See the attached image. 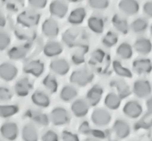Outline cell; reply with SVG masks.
I'll return each instance as SVG.
<instances>
[{"mask_svg": "<svg viewBox=\"0 0 152 141\" xmlns=\"http://www.w3.org/2000/svg\"><path fill=\"white\" fill-rule=\"evenodd\" d=\"M94 75L90 71L81 70L74 72L70 77L72 83L79 86H86L92 81Z\"/></svg>", "mask_w": 152, "mask_h": 141, "instance_id": "3957f363", "label": "cell"}, {"mask_svg": "<svg viewBox=\"0 0 152 141\" xmlns=\"http://www.w3.org/2000/svg\"><path fill=\"white\" fill-rule=\"evenodd\" d=\"M68 1H72V2H77V1H81V0H68Z\"/></svg>", "mask_w": 152, "mask_h": 141, "instance_id": "db71d44e", "label": "cell"}, {"mask_svg": "<svg viewBox=\"0 0 152 141\" xmlns=\"http://www.w3.org/2000/svg\"><path fill=\"white\" fill-rule=\"evenodd\" d=\"M112 23L114 26L116 28L117 30L119 32H122V33L126 34L129 30V26H128V23L127 21L125 19L121 17L119 15H115L113 18Z\"/></svg>", "mask_w": 152, "mask_h": 141, "instance_id": "f546056e", "label": "cell"}, {"mask_svg": "<svg viewBox=\"0 0 152 141\" xmlns=\"http://www.w3.org/2000/svg\"><path fill=\"white\" fill-rule=\"evenodd\" d=\"M89 5L95 9H104L109 5V0H88Z\"/></svg>", "mask_w": 152, "mask_h": 141, "instance_id": "60d3db41", "label": "cell"}, {"mask_svg": "<svg viewBox=\"0 0 152 141\" xmlns=\"http://www.w3.org/2000/svg\"><path fill=\"white\" fill-rule=\"evenodd\" d=\"M26 116L30 119L41 126H45L49 123V118L46 115L42 112L34 111V110H29L26 112Z\"/></svg>", "mask_w": 152, "mask_h": 141, "instance_id": "44dd1931", "label": "cell"}, {"mask_svg": "<svg viewBox=\"0 0 152 141\" xmlns=\"http://www.w3.org/2000/svg\"><path fill=\"white\" fill-rule=\"evenodd\" d=\"M21 136L23 141H38L37 132L32 125H25L22 129Z\"/></svg>", "mask_w": 152, "mask_h": 141, "instance_id": "d4e9b609", "label": "cell"}, {"mask_svg": "<svg viewBox=\"0 0 152 141\" xmlns=\"http://www.w3.org/2000/svg\"><path fill=\"white\" fill-rule=\"evenodd\" d=\"M77 94V92L75 88H74L72 86H65L62 89L61 92L60 96L63 101H69L72 100L74 98H75Z\"/></svg>", "mask_w": 152, "mask_h": 141, "instance_id": "836d02e7", "label": "cell"}, {"mask_svg": "<svg viewBox=\"0 0 152 141\" xmlns=\"http://www.w3.org/2000/svg\"><path fill=\"white\" fill-rule=\"evenodd\" d=\"M50 11L54 16L62 18L68 12V6L61 0H55L50 6Z\"/></svg>", "mask_w": 152, "mask_h": 141, "instance_id": "8fae6325", "label": "cell"}, {"mask_svg": "<svg viewBox=\"0 0 152 141\" xmlns=\"http://www.w3.org/2000/svg\"><path fill=\"white\" fill-rule=\"evenodd\" d=\"M50 69L58 75H65L68 72L69 66L65 59H56L50 63Z\"/></svg>", "mask_w": 152, "mask_h": 141, "instance_id": "9a60e30c", "label": "cell"}, {"mask_svg": "<svg viewBox=\"0 0 152 141\" xmlns=\"http://www.w3.org/2000/svg\"><path fill=\"white\" fill-rule=\"evenodd\" d=\"M10 43V36L6 32L0 31V50H4L7 48Z\"/></svg>", "mask_w": 152, "mask_h": 141, "instance_id": "b9f144b4", "label": "cell"}, {"mask_svg": "<svg viewBox=\"0 0 152 141\" xmlns=\"http://www.w3.org/2000/svg\"><path fill=\"white\" fill-rule=\"evenodd\" d=\"M29 50V47L27 45H18L12 47L8 51V55L10 58L13 60L22 59L27 55L28 52Z\"/></svg>", "mask_w": 152, "mask_h": 141, "instance_id": "ffe728a7", "label": "cell"}, {"mask_svg": "<svg viewBox=\"0 0 152 141\" xmlns=\"http://www.w3.org/2000/svg\"><path fill=\"white\" fill-rule=\"evenodd\" d=\"M103 89L99 85H94L89 90L87 94V101L88 103L92 106L96 105L99 103L102 95H103Z\"/></svg>", "mask_w": 152, "mask_h": 141, "instance_id": "5bb4252c", "label": "cell"}, {"mask_svg": "<svg viewBox=\"0 0 152 141\" xmlns=\"http://www.w3.org/2000/svg\"><path fill=\"white\" fill-rule=\"evenodd\" d=\"M0 141H1V140H0Z\"/></svg>", "mask_w": 152, "mask_h": 141, "instance_id": "11a10c76", "label": "cell"}, {"mask_svg": "<svg viewBox=\"0 0 152 141\" xmlns=\"http://www.w3.org/2000/svg\"><path fill=\"white\" fill-rule=\"evenodd\" d=\"M63 51V47L59 43L56 42H48L43 48V53L47 56H55L60 55Z\"/></svg>", "mask_w": 152, "mask_h": 141, "instance_id": "603a6c76", "label": "cell"}, {"mask_svg": "<svg viewBox=\"0 0 152 141\" xmlns=\"http://www.w3.org/2000/svg\"><path fill=\"white\" fill-rule=\"evenodd\" d=\"M134 71L139 75L149 73L151 71V63L149 59H138L133 63Z\"/></svg>", "mask_w": 152, "mask_h": 141, "instance_id": "d6986e66", "label": "cell"}, {"mask_svg": "<svg viewBox=\"0 0 152 141\" xmlns=\"http://www.w3.org/2000/svg\"><path fill=\"white\" fill-rule=\"evenodd\" d=\"M114 131L119 138H125L129 136L130 133L129 125L123 120H117L114 123Z\"/></svg>", "mask_w": 152, "mask_h": 141, "instance_id": "ac0fdd59", "label": "cell"}, {"mask_svg": "<svg viewBox=\"0 0 152 141\" xmlns=\"http://www.w3.org/2000/svg\"><path fill=\"white\" fill-rule=\"evenodd\" d=\"M0 133L6 140L12 141L17 138L19 129L16 123L12 122H6L4 123L0 128Z\"/></svg>", "mask_w": 152, "mask_h": 141, "instance_id": "277c9868", "label": "cell"}, {"mask_svg": "<svg viewBox=\"0 0 152 141\" xmlns=\"http://www.w3.org/2000/svg\"><path fill=\"white\" fill-rule=\"evenodd\" d=\"M134 48L139 54L146 55L151 51V43L149 39L140 38L134 43Z\"/></svg>", "mask_w": 152, "mask_h": 141, "instance_id": "cb8c5ba5", "label": "cell"}, {"mask_svg": "<svg viewBox=\"0 0 152 141\" xmlns=\"http://www.w3.org/2000/svg\"><path fill=\"white\" fill-rule=\"evenodd\" d=\"M19 107L17 105H0V117L6 118L17 114Z\"/></svg>", "mask_w": 152, "mask_h": 141, "instance_id": "d6a6232c", "label": "cell"}, {"mask_svg": "<svg viewBox=\"0 0 152 141\" xmlns=\"http://www.w3.org/2000/svg\"><path fill=\"white\" fill-rule=\"evenodd\" d=\"M40 15L31 10L21 12L17 17V22L26 28H31L37 25L39 21Z\"/></svg>", "mask_w": 152, "mask_h": 141, "instance_id": "7a4b0ae2", "label": "cell"}, {"mask_svg": "<svg viewBox=\"0 0 152 141\" xmlns=\"http://www.w3.org/2000/svg\"><path fill=\"white\" fill-rule=\"evenodd\" d=\"M88 26L91 30L95 33L99 34L103 32L104 29V22L101 17L93 16L88 20Z\"/></svg>", "mask_w": 152, "mask_h": 141, "instance_id": "4316f807", "label": "cell"}, {"mask_svg": "<svg viewBox=\"0 0 152 141\" xmlns=\"http://www.w3.org/2000/svg\"><path fill=\"white\" fill-rule=\"evenodd\" d=\"M32 101L34 105L42 107H48L50 103L48 96L42 91H37L32 95Z\"/></svg>", "mask_w": 152, "mask_h": 141, "instance_id": "7402d4cb", "label": "cell"}, {"mask_svg": "<svg viewBox=\"0 0 152 141\" xmlns=\"http://www.w3.org/2000/svg\"><path fill=\"white\" fill-rule=\"evenodd\" d=\"M30 5L35 8H44L47 4V0H28Z\"/></svg>", "mask_w": 152, "mask_h": 141, "instance_id": "bcb514c9", "label": "cell"}, {"mask_svg": "<svg viewBox=\"0 0 152 141\" xmlns=\"http://www.w3.org/2000/svg\"><path fill=\"white\" fill-rule=\"evenodd\" d=\"M42 31L45 36L55 38L58 34V26L53 19H48L43 23Z\"/></svg>", "mask_w": 152, "mask_h": 141, "instance_id": "30bf717a", "label": "cell"}, {"mask_svg": "<svg viewBox=\"0 0 152 141\" xmlns=\"http://www.w3.org/2000/svg\"><path fill=\"white\" fill-rule=\"evenodd\" d=\"M12 92L5 87H0V101H8L12 98Z\"/></svg>", "mask_w": 152, "mask_h": 141, "instance_id": "7bdbcfd3", "label": "cell"}, {"mask_svg": "<svg viewBox=\"0 0 152 141\" xmlns=\"http://www.w3.org/2000/svg\"><path fill=\"white\" fill-rule=\"evenodd\" d=\"M119 8L125 14L132 15L137 13L139 5L136 0H122L119 4Z\"/></svg>", "mask_w": 152, "mask_h": 141, "instance_id": "2e32d148", "label": "cell"}, {"mask_svg": "<svg viewBox=\"0 0 152 141\" xmlns=\"http://www.w3.org/2000/svg\"><path fill=\"white\" fill-rule=\"evenodd\" d=\"M79 131L84 134H91V130L89 124L87 122H84L81 125V126L79 127Z\"/></svg>", "mask_w": 152, "mask_h": 141, "instance_id": "7dc6e473", "label": "cell"}, {"mask_svg": "<svg viewBox=\"0 0 152 141\" xmlns=\"http://www.w3.org/2000/svg\"><path fill=\"white\" fill-rule=\"evenodd\" d=\"M105 53L102 50H95L94 53L92 54V56H91L90 58V62L92 63V64H100L103 61L104 59V57H105Z\"/></svg>", "mask_w": 152, "mask_h": 141, "instance_id": "ab89813d", "label": "cell"}, {"mask_svg": "<svg viewBox=\"0 0 152 141\" xmlns=\"http://www.w3.org/2000/svg\"><path fill=\"white\" fill-rule=\"evenodd\" d=\"M87 52H88V47L86 45L79 46V48L74 52L73 55H72V61L74 64L78 65L84 62L85 55Z\"/></svg>", "mask_w": 152, "mask_h": 141, "instance_id": "f1b7e54d", "label": "cell"}, {"mask_svg": "<svg viewBox=\"0 0 152 141\" xmlns=\"http://www.w3.org/2000/svg\"><path fill=\"white\" fill-rule=\"evenodd\" d=\"M42 141H58V136L55 132L50 130L43 134Z\"/></svg>", "mask_w": 152, "mask_h": 141, "instance_id": "ee69618b", "label": "cell"}, {"mask_svg": "<svg viewBox=\"0 0 152 141\" xmlns=\"http://www.w3.org/2000/svg\"><path fill=\"white\" fill-rule=\"evenodd\" d=\"M6 23V20L4 19V17L3 16L1 12H0V26H4Z\"/></svg>", "mask_w": 152, "mask_h": 141, "instance_id": "f907efd6", "label": "cell"}, {"mask_svg": "<svg viewBox=\"0 0 152 141\" xmlns=\"http://www.w3.org/2000/svg\"><path fill=\"white\" fill-rule=\"evenodd\" d=\"M105 104L111 110H116L121 105V99L114 93H110L105 99Z\"/></svg>", "mask_w": 152, "mask_h": 141, "instance_id": "4dcf8cb0", "label": "cell"}, {"mask_svg": "<svg viewBox=\"0 0 152 141\" xmlns=\"http://www.w3.org/2000/svg\"><path fill=\"white\" fill-rule=\"evenodd\" d=\"M43 85L45 87V88H46L49 92L54 93L57 90L58 83L54 76L48 75L47 77L43 79Z\"/></svg>", "mask_w": 152, "mask_h": 141, "instance_id": "e575fe53", "label": "cell"}, {"mask_svg": "<svg viewBox=\"0 0 152 141\" xmlns=\"http://www.w3.org/2000/svg\"><path fill=\"white\" fill-rule=\"evenodd\" d=\"M92 120L93 123L98 126H105L110 122L111 116L107 110L97 109L92 113Z\"/></svg>", "mask_w": 152, "mask_h": 141, "instance_id": "52a82bcc", "label": "cell"}, {"mask_svg": "<svg viewBox=\"0 0 152 141\" xmlns=\"http://www.w3.org/2000/svg\"><path fill=\"white\" fill-rule=\"evenodd\" d=\"M116 53L118 55L123 59H128V58L132 57L133 50H132V47L129 44L127 43H123L118 46Z\"/></svg>", "mask_w": 152, "mask_h": 141, "instance_id": "1f68e13d", "label": "cell"}, {"mask_svg": "<svg viewBox=\"0 0 152 141\" xmlns=\"http://www.w3.org/2000/svg\"><path fill=\"white\" fill-rule=\"evenodd\" d=\"M147 107H148L149 112L151 113V99H149L147 102Z\"/></svg>", "mask_w": 152, "mask_h": 141, "instance_id": "816d5d0a", "label": "cell"}, {"mask_svg": "<svg viewBox=\"0 0 152 141\" xmlns=\"http://www.w3.org/2000/svg\"><path fill=\"white\" fill-rule=\"evenodd\" d=\"M151 92V85L145 80H139L134 84V92L139 98L148 96Z\"/></svg>", "mask_w": 152, "mask_h": 141, "instance_id": "ba28073f", "label": "cell"}, {"mask_svg": "<svg viewBox=\"0 0 152 141\" xmlns=\"http://www.w3.org/2000/svg\"><path fill=\"white\" fill-rule=\"evenodd\" d=\"M86 15V10L83 8H79L74 10L68 17V21L72 24L77 25L83 22Z\"/></svg>", "mask_w": 152, "mask_h": 141, "instance_id": "484cf974", "label": "cell"}, {"mask_svg": "<svg viewBox=\"0 0 152 141\" xmlns=\"http://www.w3.org/2000/svg\"><path fill=\"white\" fill-rule=\"evenodd\" d=\"M86 141H99L96 138H88V139H87Z\"/></svg>", "mask_w": 152, "mask_h": 141, "instance_id": "f5cc1de1", "label": "cell"}, {"mask_svg": "<svg viewBox=\"0 0 152 141\" xmlns=\"http://www.w3.org/2000/svg\"><path fill=\"white\" fill-rule=\"evenodd\" d=\"M113 68L117 75L121 77H129L131 78L132 77V74L128 69L125 68L121 64L120 62L115 61L113 63Z\"/></svg>", "mask_w": 152, "mask_h": 141, "instance_id": "8d00e7d4", "label": "cell"}, {"mask_svg": "<svg viewBox=\"0 0 152 141\" xmlns=\"http://www.w3.org/2000/svg\"><path fill=\"white\" fill-rule=\"evenodd\" d=\"M17 68L10 63H4L0 65V78L6 81L13 80L17 75Z\"/></svg>", "mask_w": 152, "mask_h": 141, "instance_id": "5b68a950", "label": "cell"}, {"mask_svg": "<svg viewBox=\"0 0 152 141\" xmlns=\"http://www.w3.org/2000/svg\"><path fill=\"white\" fill-rule=\"evenodd\" d=\"M23 2V0H11L10 2V4L12 6H14V7H15V6H19L21 5V4H22Z\"/></svg>", "mask_w": 152, "mask_h": 141, "instance_id": "681fc988", "label": "cell"}, {"mask_svg": "<svg viewBox=\"0 0 152 141\" xmlns=\"http://www.w3.org/2000/svg\"><path fill=\"white\" fill-rule=\"evenodd\" d=\"M151 127V113L149 112L148 114L145 115L140 119L138 122L136 123L135 127L136 129H148Z\"/></svg>", "mask_w": 152, "mask_h": 141, "instance_id": "74e56055", "label": "cell"}, {"mask_svg": "<svg viewBox=\"0 0 152 141\" xmlns=\"http://www.w3.org/2000/svg\"><path fill=\"white\" fill-rule=\"evenodd\" d=\"M147 26H148L147 21L144 19L140 18L136 19L132 23L131 28L134 32H136V33H140L147 29Z\"/></svg>", "mask_w": 152, "mask_h": 141, "instance_id": "d590c367", "label": "cell"}, {"mask_svg": "<svg viewBox=\"0 0 152 141\" xmlns=\"http://www.w3.org/2000/svg\"><path fill=\"white\" fill-rule=\"evenodd\" d=\"M44 70V65L39 60L32 61L26 65L23 68L24 72L34 75V77H39Z\"/></svg>", "mask_w": 152, "mask_h": 141, "instance_id": "7c38bea8", "label": "cell"}, {"mask_svg": "<svg viewBox=\"0 0 152 141\" xmlns=\"http://www.w3.org/2000/svg\"><path fill=\"white\" fill-rule=\"evenodd\" d=\"M118 42V37L114 32H108L103 39V44L106 47H112Z\"/></svg>", "mask_w": 152, "mask_h": 141, "instance_id": "f35d334b", "label": "cell"}, {"mask_svg": "<svg viewBox=\"0 0 152 141\" xmlns=\"http://www.w3.org/2000/svg\"><path fill=\"white\" fill-rule=\"evenodd\" d=\"M50 118L54 125H65L69 121V114L64 108L56 107L51 112Z\"/></svg>", "mask_w": 152, "mask_h": 141, "instance_id": "8992f818", "label": "cell"}, {"mask_svg": "<svg viewBox=\"0 0 152 141\" xmlns=\"http://www.w3.org/2000/svg\"><path fill=\"white\" fill-rule=\"evenodd\" d=\"M143 10L144 12L149 17H151L152 12H151V2H147L144 5L143 7Z\"/></svg>", "mask_w": 152, "mask_h": 141, "instance_id": "c3c4849f", "label": "cell"}, {"mask_svg": "<svg viewBox=\"0 0 152 141\" xmlns=\"http://www.w3.org/2000/svg\"><path fill=\"white\" fill-rule=\"evenodd\" d=\"M88 36L86 31L80 28H71L66 30L63 35V41L69 47L85 45Z\"/></svg>", "mask_w": 152, "mask_h": 141, "instance_id": "6da1fadb", "label": "cell"}, {"mask_svg": "<svg viewBox=\"0 0 152 141\" xmlns=\"http://www.w3.org/2000/svg\"><path fill=\"white\" fill-rule=\"evenodd\" d=\"M142 112L141 105L136 101H129L125 104L123 112L126 116L131 118H136L140 116Z\"/></svg>", "mask_w": 152, "mask_h": 141, "instance_id": "9c48e42d", "label": "cell"}, {"mask_svg": "<svg viewBox=\"0 0 152 141\" xmlns=\"http://www.w3.org/2000/svg\"><path fill=\"white\" fill-rule=\"evenodd\" d=\"M88 103L84 100H77L72 105V111L77 117H83L86 116L88 114Z\"/></svg>", "mask_w": 152, "mask_h": 141, "instance_id": "e0dca14e", "label": "cell"}, {"mask_svg": "<svg viewBox=\"0 0 152 141\" xmlns=\"http://www.w3.org/2000/svg\"><path fill=\"white\" fill-rule=\"evenodd\" d=\"M112 85L116 88L118 92V96L120 99L125 98V97L128 96L130 94L129 86L127 85V84L125 81H122V80H116V81H113Z\"/></svg>", "mask_w": 152, "mask_h": 141, "instance_id": "83f0119b", "label": "cell"}, {"mask_svg": "<svg viewBox=\"0 0 152 141\" xmlns=\"http://www.w3.org/2000/svg\"><path fill=\"white\" fill-rule=\"evenodd\" d=\"M63 141H79L77 136L69 132L65 131L62 134Z\"/></svg>", "mask_w": 152, "mask_h": 141, "instance_id": "f6af8a7d", "label": "cell"}, {"mask_svg": "<svg viewBox=\"0 0 152 141\" xmlns=\"http://www.w3.org/2000/svg\"><path fill=\"white\" fill-rule=\"evenodd\" d=\"M32 85L28 78L19 80L15 85V92L19 96H26L31 90Z\"/></svg>", "mask_w": 152, "mask_h": 141, "instance_id": "4fadbf2b", "label": "cell"}]
</instances>
